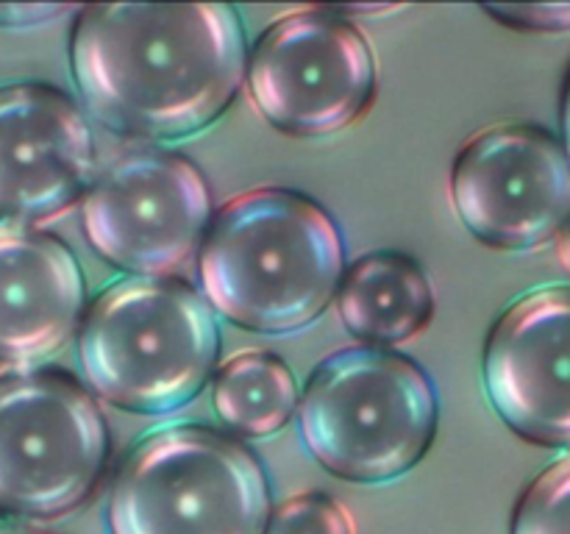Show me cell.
<instances>
[{
  "instance_id": "cell-1",
  "label": "cell",
  "mask_w": 570,
  "mask_h": 534,
  "mask_svg": "<svg viewBox=\"0 0 570 534\" xmlns=\"http://www.w3.org/2000/svg\"><path fill=\"white\" fill-rule=\"evenodd\" d=\"M245 33L226 3L87 6L70 37L72 78L95 120L137 139L209 128L245 81Z\"/></svg>"
},
{
  "instance_id": "cell-5",
  "label": "cell",
  "mask_w": 570,
  "mask_h": 534,
  "mask_svg": "<svg viewBox=\"0 0 570 534\" xmlns=\"http://www.w3.org/2000/svg\"><path fill=\"white\" fill-rule=\"evenodd\" d=\"M106 517L111 534H265L271 487L239 439L170 426L134 445Z\"/></svg>"
},
{
  "instance_id": "cell-12",
  "label": "cell",
  "mask_w": 570,
  "mask_h": 534,
  "mask_svg": "<svg viewBox=\"0 0 570 534\" xmlns=\"http://www.w3.org/2000/svg\"><path fill=\"white\" fill-rule=\"evenodd\" d=\"M87 281L59 237L0 228V362H33L70 339Z\"/></svg>"
},
{
  "instance_id": "cell-7",
  "label": "cell",
  "mask_w": 570,
  "mask_h": 534,
  "mask_svg": "<svg viewBox=\"0 0 570 534\" xmlns=\"http://www.w3.org/2000/svg\"><path fill=\"white\" fill-rule=\"evenodd\" d=\"M256 111L289 137L354 126L376 98V59L365 33L334 9L284 14L245 61Z\"/></svg>"
},
{
  "instance_id": "cell-11",
  "label": "cell",
  "mask_w": 570,
  "mask_h": 534,
  "mask_svg": "<svg viewBox=\"0 0 570 534\" xmlns=\"http://www.w3.org/2000/svg\"><path fill=\"white\" fill-rule=\"evenodd\" d=\"M95 139L76 100L48 83L0 87V220L65 215L92 184Z\"/></svg>"
},
{
  "instance_id": "cell-20",
  "label": "cell",
  "mask_w": 570,
  "mask_h": 534,
  "mask_svg": "<svg viewBox=\"0 0 570 534\" xmlns=\"http://www.w3.org/2000/svg\"><path fill=\"white\" fill-rule=\"evenodd\" d=\"M0 534H45V532H31V528H11V526H0Z\"/></svg>"
},
{
  "instance_id": "cell-19",
  "label": "cell",
  "mask_w": 570,
  "mask_h": 534,
  "mask_svg": "<svg viewBox=\"0 0 570 534\" xmlns=\"http://www.w3.org/2000/svg\"><path fill=\"white\" fill-rule=\"evenodd\" d=\"M562 145H566L568 156H570V70H568V78H566V87H562Z\"/></svg>"
},
{
  "instance_id": "cell-3",
  "label": "cell",
  "mask_w": 570,
  "mask_h": 534,
  "mask_svg": "<svg viewBox=\"0 0 570 534\" xmlns=\"http://www.w3.org/2000/svg\"><path fill=\"white\" fill-rule=\"evenodd\" d=\"M220 356L209 304L176 278H128L95 298L78 332V359L95 393L139 415L189 404Z\"/></svg>"
},
{
  "instance_id": "cell-4",
  "label": "cell",
  "mask_w": 570,
  "mask_h": 534,
  "mask_svg": "<svg viewBox=\"0 0 570 534\" xmlns=\"http://www.w3.org/2000/svg\"><path fill=\"white\" fill-rule=\"evenodd\" d=\"M306 451L345 482L382 484L410 473L438 432L426 370L384 348H345L323 359L298 398Z\"/></svg>"
},
{
  "instance_id": "cell-16",
  "label": "cell",
  "mask_w": 570,
  "mask_h": 534,
  "mask_svg": "<svg viewBox=\"0 0 570 534\" xmlns=\"http://www.w3.org/2000/svg\"><path fill=\"white\" fill-rule=\"evenodd\" d=\"M265 534H356V523L332 495L301 493L271 510Z\"/></svg>"
},
{
  "instance_id": "cell-14",
  "label": "cell",
  "mask_w": 570,
  "mask_h": 534,
  "mask_svg": "<svg viewBox=\"0 0 570 534\" xmlns=\"http://www.w3.org/2000/svg\"><path fill=\"white\" fill-rule=\"evenodd\" d=\"M212 404L220 421L243 437H271L298 406V382L278 356L245 350L217 370Z\"/></svg>"
},
{
  "instance_id": "cell-17",
  "label": "cell",
  "mask_w": 570,
  "mask_h": 534,
  "mask_svg": "<svg viewBox=\"0 0 570 534\" xmlns=\"http://www.w3.org/2000/svg\"><path fill=\"white\" fill-rule=\"evenodd\" d=\"M488 14L521 31H570V3L566 6H488Z\"/></svg>"
},
{
  "instance_id": "cell-18",
  "label": "cell",
  "mask_w": 570,
  "mask_h": 534,
  "mask_svg": "<svg viewBox=\"0 0 570 534\" xmlns=\"http://www.w3.org/2000/svg\"><path fill=\"white\" fill-rule=\"evenodd\" d=\"M554 256L562 270L570 276V220L562 226V231L554 237Z\"/></svg>"
},
{
  "instance_id": "cell-2",
  "label": "cell",
  "mask_w": 570,
  "mask_h": 534,
  "mask_svg": "<svg viewBox=\"0 0 570 534\" xmlns=\"http://www.w3.org/2000/svg\"><path fill=\"white\" fill-rule=\"evenodd\" d=\"M209 309L259 334H293L326 312L345 273L337 222L293 189H250L209 222L198 254Z\"/></svg>"
},
{
  "instance_id": "cell-6",
  "label": "cell",
  "mask_w": 570,
  "mask_h": 534,
  "mask_svg": "<svg viewBox=\"0 0 570 534\" xmlns=\"http://www.w3.org/2000/svg\"><path fill=\"white\" fill-rule=\"evenodd\" d=\"M109 428L70 373L0 376V517L53 521L98 487Z\"/></svg>"
},
{
  "instance_id": "cell-13",
  "label": "cell",
  "mask_w": 570,
  "mask_h": 534,
  "mask_svg": "<svg viewBox=\"0 0 570 534\" xmlns=\"http://www.w3.org/2000/svg\"><path fill=\"white\" fill-rule=\"evenodd\" d=\"M337 312L354 337L399 345L417 337L434 317V289L412 256L379 250L356 259L340 278Z\"/></svg>"
},
{
  "instance_id": "cell-8",
  "label": "cell",
  "mask_w": 570,
  "mask_h": 534,
  "mask_svg": "<svg viewBox=\"0 0 570 534\" xmlns=\"http://www.w3.org/2000/svg\"><path fill=\"white\" fill-rule=\"evenodd\" d=\"M212 217L204 172L170 150L117 156L81 198V226L95 254L142 278L181 267L200 248Z\"/></svg>"
},
{
  "instance_id": "cell-15",
  "label": "cell",
  "mask_w": 570,
  "mask_h": 534,
  "mask_svg": "<svg viewBox=\"0 0 570 534\" xmlns=\"http://www.w3.org/2000/svg\"><path fill=\"white\" fill-rule=\"evenodd\" d=\"M510 534H570V454L551 462L523 490Z\"/></svg>"
},
{
  "instance_id": "cell-10",
  "label": "cell",
  "mask_w": 570,
  "mask_h": 534,
  "mask_svg": "<svg viewBox=\"0 0 570 534\" xmlns=\"http://www.w3.org/2000/svg\"><path fill=\"white\" fill-rule=\"evenodd\" d=\"M482 370L490 404L518 437L570 448V287L512 300L490 328Z\"/></svg>"
},
{
  "instance_id": "cell-9",
  "label": "cell",
  "mask_w": 570,
  "mask_h": 534,
  "mask_svg": "<svg viewBox=\"0 0 570 534\" xmlns=\"http://www.w3.org/2000/svg\"><path fill=\"white\" fill-rule=\"evenodd\" d=\"M462 226L495 250L554 243L570 220V156L554 134L501 122L473 134L451 167Z\"/></svg>"
}]
</instances>
